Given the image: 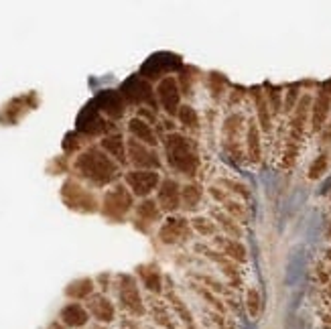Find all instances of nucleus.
<instances>
[{
	"instance_id": "nucleus-1",
	"label": "nucleus",
	"mask_w": 331,
	"mask_h": 329,
	"mask_svg": "<svg viewBox=\"0 0 331 329\" xmlns=\"http://www.w3.org/2000/svg\"><path fill=\"white\" fill-rule=\"evenodd\" d=\"M313 309L321 329H331V203H329V218L325 236L317 250L315 262H313Z\"/></svg>"
},
{
	"instance_id": "nucleus-2",
	"label": "nucleus",
	"mask_w": 331,
	"mask_h": 329,
	"mask_svg": "<svg viewBox=\"0 0 331 329\" xmlns=\"http://www.w3.org/2000/svg\"><path fill=\"white\" fill-rule=\"evenodd\" d=\"M61 321L67 325V327L81 329V327H84V325L90 321V313L84 309V305L71 303V305H67V307L61 311Z\"/></svg>"
}]
</instances>
